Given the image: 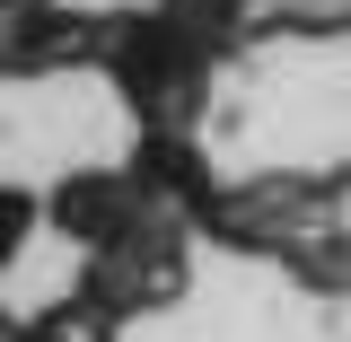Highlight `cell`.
<instances>
[{
    "instance_id": "6da1fadb",
    "label": "cell",
    "mask_w": 351,
    "mask_h": 342,
    "mask_svg": "<svg viewBox=\"0 0 351 342\" xmlns=\"http://www.w3.org/2000/svg\"><path fill=\"white\" fill-rule=\"evenodd\" d=\"M97 71L123 97L132 132H202L219 80H228V62H219L184 18H167L158 0L106 9V62H97Z\"/></svg>"
},
{
    "instance_id": "7a4b0ae2",
    "label": "cell",
    "mask_w": 351,
    "mask_h": 342,
    "mask_svg": "<svg viewBox=\"0 0 351 342\" xmlns=\"http://www.w3.org/2000/svg\"><path fill=\"white\" fill-rule=\"evenodd\" d=\"M193 237L219 246V255H255L299 272L307 255H325V193H316V167H263V175H219L211 211L193 219Z\"/></svg>"
},
{
    "instance_id": "3957f363",
    "label": "cell",
    "mask_w": 351,
    "mask_h": 342,
    "mask_svg": "<svg viewBox=\"0 0 351 342\" xmlns=\"http://www.w3.org/2000/svg\"><path fill=\"white\" fill-rule=\"evenodd\" d=\"M44 228L62 237V246H80L88 255H114V246H132V237H158V228H184V219L132 175V158H114V167H71L44 184Z\"/></svg>"
},
{
    "instance_id": "277c9868",
    "label": "cell",
    "mask_w": 351,
    "mask_h": 342,
    "mask_svg": "<svg viewBox=\"0 0 351 342\" xmlns=\"http://www.w3.org/2000/svg\"><path fill=\"white\" fill-rule=\"evenodd\" d=\"M184 290H193V228H158V237H132L114 255H88L80 281H71V299L88 316H106L114 334L184 307Z\"/></svg>"
},
{
    "instance_id": "5b68a950",
    "label": "cell",
    "mask_w": 351,
    "mask_h": 342,
    "mask_svg": "<svg viewBox=\"0 0 351 342\" xmlns=\"http://www.w3.org/2000/svg\"><path fill=\"white\" fill-rule=\"evenodd\" d=\"M106 62V9L88 0H0V88L71 80Z\"/></svg>"
},
{
    "instance_id": "8992f818",
    "label": "cell",
    "mask_w": 351,
    "mask_h": 342,
    "mask_svg": "<svg viewBox=\"0 0 351 342\" xmlns=\"http://www.w3.org/2000/svg\"><path fill=\"white\" fill-rule=\"evenodd\" d=\"M158 9L184 18L219 62H237V53H255V44H263V9H272V0H158Z\"/></svg>"
},
{
    "instance_id": "52a82bcc",
    "label": "cell",
    "mask_w": 351,
    "mask_h": 342,
    "mask_svg": "<svg viewBox=\"0 0 351 342\" xmlns=\"http://www.w3.org/2000/svg\"><path fill=\"white\" fill-rule=\"evenodd\" d=\"M9 342H123V334H114L106 316H88V307L71 299V290H62L53 307H36V316H18V325H9Z\"/></svg>"
},
{
    "instance_id": "ba28073f",
    "label": "cell",
    "mask_w": 351,
    "mask_h": 342,
    "mask_svg": "<svg viewBox=\"0 0 351 342\" xmlns=\"http://www.w3.org/2000/svg\"><path fill=\"white\" fill-rule=\"evenodd\" d=\"M36 228H44V193H36V184H18V175H0V272L27 255Z\"/></svg>"
},
{
    "instance_id": "9c48e42d",
    "label": "cell",
    "mask_w": 351,
    "mask_h": 342,
    "mask_svg": "<svg viewBox=\"0 0 351 342\" xmlns=\"http://www.w3.org/2000/svg\"><path fill=\"white\" fill-rule=\"evenodd\" d=\"M9 325H18V316H9V307H0V342H9Z\"/></svg>"
}]
</instances>
